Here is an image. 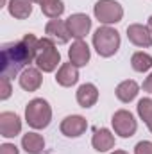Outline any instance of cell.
<instances>
[{
  "label": "cell",
  "instance_id": "6da1fadb",
  "mask_svg": "<svg viewBox=\"0 0 152 154\" xmlns=\"http://www.w3.org/2000/svg\"><path fill=\"white\" fill-rule=\"evenodd\" d=\"M39 39L34 34H25L20 41H11L2 45L0 52V70L2 77H13L20 75L25 68L31 66L36 59Z\"/></svg>",
  "mask_w": 152,
  "mask_h": 154
},
{
  "label": "cell",
  "instance_id": "7a4b0ae2",
  "mask_svg": "<svg viewBox=\"0 0 152 154\" xmlns=\"http://www.w3.org/2000/svg\"><path fill=\"white\" fill-rule=\"evenodd\" d=\"M120 32L111 25H102L93 34V48L100 57H111L120 48Z\"/></svg>",
  "mask_w": 152,
  "mask_h": 154
},
{
  "label": "cell",
  "instance_id": "3957f363",
  "mask_svg": "<svg viewBox=\"0 0 152 154\" xmlns=\"http://www.w3.org/2000/svg\"><path fill=\"white\" fill-rule=\"evenodd\" d=\"M36 68H39L45 74L54 72L59 65H61V54L56 47V41L50 39L48 36L39 39L38 43V52H36Z\"/></svg>",
  "mask_w": 152,
  "mask_h": 154
},
{
  "label": "cell",
  "instance_id": "277c9868",
  "mask_svg": "<svg viewBox=\"0 0 152 154\" xmlns=\"http://www.w3.org/2000/svg\"><path fill=\"white\" fill-rule=\"evenodd\" d=\"M52 120V108L45 99H32L25 108V122L32 129H45Z\"/></svg>",
  "mask_w": 152,
  "mask_h": 154
},
{
  "label": "cell",
  "instance_id": "5b68a950",
  "mask_svg": "<svg viewBox=\"0 0 152 154\" xmlns=\"http://www.w3.org/2000/svg\"><path fill=\"white\" fill-rule=\"evenodd\" d=\"M93 14L102 25H114L123 18V7L116 0H99L93 5Z\"/></svg>",
  "mask_w": 152,
  "mask_h": 154
},
{
  "label": "cell",
  "instance_id": "8992f818",
  "mask_svg": "<svg viewBox=\"0 0 152 154\" xmlns=\"http://www.w3.org/2000/svg\"><path fill=\"white\" fill-rule=\"evenodd\" d=\"M111 125H113L114 134L122 136V138H131L134 136L136 129H138V122L134 115L127 109H118L114 111L113 118H111Z\"/></svg>",
  "mask_w": 152,
  "mask_h": 154
},
{
  "label": "cell",
  "instance_id": "52a82bcc",
  "mask_svg": "<svg viewBox=\"0 0 152 154\" xmlns=\"http://www.w3.org/2000/svg\"><path fill=\"white\" fill-rule=\"evenodd\" d=\"M66 25H68L72 38L82 39L91 31V18L84 13H75V14H70L66 18Z\"/></svg>",
  "mask_w": 152,
  "mask_h": 154
},
{
  "label": "cell",
  "instance_id": "ba28073f",
  "mask_svg": "<svg viewBox=\"0 0 152 154\" xmlns=\"http://www.w3.org/2000/svg\"><path fill=\"white\" fill-rule=\"evenodd\" d=\"M59 129H61V133H63L65 136H68V138H79L81 134L86 133L88 122H86L84 116H81V115H70V116H66V118H63Z\"/></svg>",
  "mask_w": 152,
  "mask_h": 154
},
{
  "label": "cell",
  "instance_id": "9c48e42d",
  "mask_svg": "<svg viewBox=\"0 0 152 154\" xmlns=\"http://www.w3.org/2000/svg\"><path fill=\"white\" fill-rule=\"evenodd\" d=\"M127 38L132 45L140 48H150L152 47V32L147 25L141 23H131L127 27Z\"/></svg>",
  "mask_w": 152,
  "mask_h": 154
},
{
  "label": "cell",
  "instance_id": "30bf717a",
  "mask_svg": "<svg viewBox=\"0 0 152 154\" xmlns=\"http://www.w3.org/2000/svg\"><path fill=\"white\" fill-rule=\"evenodd\" d=\"M90 57H91V50H90V47L84 39H75L72 43V47L68 48V59L77 68L86 66L90 63Z\"/></svg>",
  "mask_w": 152,
  "mask_h": 154
},
{
  "label": "cell",
  "instance_id": "8fae6325",
  "mask_svg": "<svg viewBox=\"0 0 152 154\" xmlns=\"http://www.w3.org/2000/svg\"><path fill=\"white\" fill-rule=\"evenodd\" d=\"M22 131V120L13 111H2L0 113V134L4 138H14Z\"/></svg>",
  "mask_w": 152,
  "mask_h": 154
},
{
  "label": "cell",
  "instance_id": "7c38bea8",
  "mask_svg": "<svg viewBox=\"0 0 152 154\" xmlns=\"http://www.w3.org/2000/svg\"><path fill=\"white\" fill-rule=\"evenodd\" d=\"M45 34L50 39L61 43V45L68 43L70 38H72V34H70V31H68V25H66V20H59V18L50 20V22L45 25Z\"/></svg>",
  "mask_w": 152,
  "mask_h": 154
},
{
  "label": "cell",
  "instance_id": "4fadbf2b",
  "mask_svg": "<svg viewBox=\"0 0 152 154\" xmlns=\"http://www.w3.org/2000/svg\"><path fill=\"white\" fill-rule=\"evenodd\" d=\"M75 99L81 108H91L99 100V88L93 82H84L77 88Z\"/></svg>",
  "mask_w": 152,
  "mask_h": 154
},
{
  "label": "cell",
  "instance_id": "5bb4252c",
  "mask_svg": "<svg viewBox=\"0 0 152 154\" xmlns=\"http://www.w3.org/2000/svg\"><path fill=\"white\" fill-rule=\"evenodd\" d=\"M18 82L20 86L25 90V91H36L39 90L41 82H43V75H41V70L39 68H34V66H29L25 68L20 77H18Z\"/></svg>",
  "mask_w": 152,
  "mask_h": 154
},
{
  "label": "cell",
  "instance_id": "9a60e30c",
  "mask_svg": "<svg viewBox=\"0 0 152 154\" xmlns=\"http://www.w3.org/2000/svg\"><path fill=\"white\" fill-rule=\"evenodd\" d=\"M91 145L97 152H108L114 147V134L106 129V127H100L95 131L93 138H91Z\"/></svg>",
  "mask_w": 152,
  "mask_h": 154
},
{
  "label": "cell",
  "instance_id": "2e32d148",
  "mask_svg": "<svg viewBox=\"0 0 152 154\" xmlns=\"http://www.w3.org/2000/svg\"><path fill=\"white\" fill-rule=\"evenodd\" d=\"M79 81V68L72 63H63L56 74V82L63 88H70Z\"/></svg>",
  "mask_w": 152,
  "mask_h": 154
},
{
  "label": "cell",
  "instance_id": "e0dca14e",
  "mask_svg": "<svg viewBox=\"0 0 152 154\" xmlns=\"http://www.w3.org/2000/svg\"><path fill=\"white\" fill-rule=\"evenodd\" d=\"M114 93H116V99H118L120 102L129 104V102H132V100L136 99V95L140 93V84H138L136 81H132V79L122 81V82L116 86Z\"/></svg>",
  "mask_w": 152,
  "mask_h": 154
},
{
  "label": "cell",
  "instance_id": "ac0fdd59",
  "mask_svg": "<svg viewBox=\"0 0 152 154\" xmlns=\"http://www.w3.org/2000/svg\"><path fill=\"white\" fill-rule=\"evenodd\" d=\"M7 11L16 20H27L32 14V0H9Z\"/></svg>",
  "mask_w": 152,
  "mask_h": 154
},
{
  "label": "cell",
  "instance_id": "d6986e66",
  "mask_svg": "<svg viewBox=\"0 0 152 154\" xmlns=\"http://www.w3.org/2000/svg\"><path fill=\"white\" fill-rule=\"evenodd\" d=\"M22 149L27 154H41L45 149V140L38 133H27L22 136Z\"/></svg>",
  "mask_w": 152,
  "mask_h": 154
},
{
  "label": "cell",
  "instance_id": "ffe728a7",
  "mask_svg": "<svg viewBox=\"0 0 152 154\" xmlns=\"http://www.w3.org/2000/svg\"><path fill=\"white\" fill-rule=\"evenodd\" d=\"M32 2L39 4L41 13H43L47 18H50V20H56V18H59V16L65 13V4H63V0H32Z\"/></svg>",
  "mask_w": 152,
  "mask_h": 154
},
{
  "label": "cell",
  "instance_id": "44dd1931",
  "mask_svg": "<svg viewBox=\"0 0 152 154\" xmlns=\"http://www.w3.org/2000/svg\"><path fill=\"white\" fill-rule=\"evenodd\" d=\"M131 66H132L134 72H140V74L150 70L152 68V56L147 54V52H143V50L134 52L132 57H131Z\"/></svg>",
  "mask_w": 152,
  "mask_h": 154
},
{
  "label": "cell",
  "instance_id": "7402d4cb",
  "mask_svg": "<svg viewBox=\"0 0 152 154\" xmlns=\"http://www.w3.org/2000/svg\"><path fill=\"white\" fill-rule=\"evenodd\" d=\"M140 118L145 122V125H149L152 122V99H141L136 106Z\"/></svg>",
  "mask_w": 152,
  "mask_h": 154
},
{
  "label": "cell",
  "instance_id": "603a6c76",
  "mask_svg": "<svg viewBox=\"0 0 152 154\" xmlns=\"http://www.w3.org/2000/svg\"><path fill=\"white\" fill-rule=\"evenodd\" d=\"M0 84H2V88H0V100H7V99L11 97V93H13L11 79H9V77H2V79H0Z\"/></svg>",
  "mask_w": 152,
  "mask_h": 154
},
{
  "label": "cell",
  "instance_id": "cb8c5ba5",
  "mask_svg": "<svg viewBox=\"0 0 152 154\" xmlns=\"http://www.w3.org/2000/svg\"><path fill=\"white\" fill-rule=\"evenodd\" d=\"M134 154H152V142H149V140L138 142L134 147Z\"/></svg>",
  "mask_w": 152,
  "mask_h": 154
},
{
  "label": "cell",
  "instance_id": "d4e9b609",
  "mask_svg": "<svg viewBox=\"0 0 152 154\" xmlns=\"http://www.w3.org/2000/svg\"><path fill=\"white\" fill-rule=\"evenodd\" d=\"M0 154H20V151L14 143H2L0 145Z\"/></svg>",
  "mask_w": 152,
  "mask_h": 154
},
{
  "label": "cell",
  "instance_id": "484cf974",
  "mask_svg": "<svg viewBox=\"0 0 152 154\" xmlns=\"http://www.w3.org/2000/svg\"><path fill=\"white\" fill-rule=\"evenodd\" d=\"M141 88H143V91H147V93H152V72L149 74V77L143 81Z\"/></svg>",
  "mask_w": 152,
  "mask_h": 154
},
{
  "label": "cell",
  "instance_id": "4316f807",
  "mask_svg": "<svg viewBox=\"0 0 152 154\" xmlns=\"http://www.w3.org/2000/svg\"><path fill=\"white\" fill-rule=\"evenodd\" d=\"M147 27H149V31L152 32V16L149 18V23H147Z\"/></svg>",
  "mask_w": 152,
  "mask_h": 154
},
{
  "label": "cell",
  "instance_id": "83f0119b",
  "mask_svg": "<svg viewBox=\"0 0 152 154\" xmlns=\"http://www.w3.org/2000/svg\"><path fill=\"white\" fill-rule=\"evenodd\" d=\"M111 154H129L127 151H114V152H111Z\"/></svg>",
  "mask_w": 152,
  "mask_h": 154
},
{
  "label": "cell",
  "instance_id": "f1b7e54d",
  "mask_svg": "<svg viewBox=\"0 0 152 154\" xmlns=\"http://www.w3.org/2000/svg\"><path fill=\"white\" fill-rule=\"evenodd\" d=\"M147 129H149V131H150V133H152V122H150V124H149V125H147Z\"/></svg>",
  "mask_w": 152,
  "mask_h": 154
}]
</instances>
